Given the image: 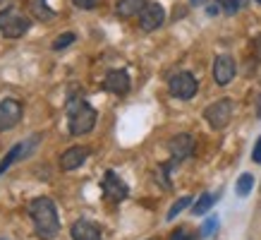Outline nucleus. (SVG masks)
Listing matches in <instances>:
<instances>
[{
	"instance_id": "20",
	"label": "nucleus",
	"mask_w": 261,
	"mask_h": 240,
	"mask_svg": "<svg viewBox=\"0 0 261 240\" xmlns=\"http://www.w3.org/2000/svg\"><path fill=\"white\" fill-rule=\"evenodd\" d=\"M218 5H221L223 12H228V15H235V12H240V10L245 8L247 0H216Z\"/></svg>"
},
{
	"instance_id": "25",
	"label": "nucleus",
	"mask_w": 261,
	"mask_h": 240,
	"mask_svg": "<svg viewBox=\"0 0 261 240\" xmlns=\"http://www.w3.org/2000/svg\"><path fill=\"white\" fill-rule=\"evenodd\" d=\"M252 161L254 163H261V137L256 139V144H254V149H252Z\"/></svg>"
},
{
	"instance_id": "9",
	"label": "nucleus",
	"mask_w": 261,
	"mask_h": 240,
	"mask_svg": "<svg viewBox=\"0 0 261 240\" xmlns=\"http://www.w3.org/2000/svg\"><path fill=\"white\" fill-rule=\"evenodd\" d=\"M238 72V65L232 60V56H218L214 60V82L218 87H228L232 77Z\"/></svg>"
},
{
	"instance_id": "22",
	"label": "nucleus",
	"mask_w": 261,
	"mask_h": 240,
	"mask_svg": "<svg viewBox=\"0 0 261 240\" xmlns=\"http://www.w3.org/2000/svg\"><path fill=\"white\" fill-rule=\"evenodd\" d=\"M74 32H65V34H60L56 41H53V51H65V48L70 46V43H74Z\"/></svg>"
},
{
	"instance_id": "1",
	"label": "nucleus",
	"mask_w": 261,
	"mask_h": 240,
	"mask_svg": "<svg viewBox=\"0 0 261 240\" xmlns=\"http://www.w3.org/2000/svg\"><path fill=\"white\" fill-rule=\"evenodd\" d=\"M29 219H32L36 235L43 240L56 238L58 231H60V219H58L56 202L50 200V197H36V200L29 202Z\"/></svg>"
},
{
	"instance_id": "26",
	"label": "nucleus",
	"mask_w": 261,
	"mask_h": 240,
	"mask_svg": "<svg viewBox=\"0 0 261 240\" xmlns=\"http://www.w3.org/2000/svg\"><path fill=\"white\" fill-rule=\"evenodd\" d=\"M254 46H256V48L261 51V36H256V39H254Z\"/></svg>"
},
{
	"instance_id": "12",
	"label": "nucleus",
	"mask_w": 261,
	"mask_h": 240,
	"mask_svg": "<svg viewBox=\"0 0 261 240\" xmlns=\"http://www.w3.org/2000/svg\"><path fill=\"white\" fill-rule=\"evenodd\" d=\"M89 149L87 147H70V149H65L63 154H60V168L63 171H74V168H80L84 166V161L89 159Z\"/></svg>"
},
{
	"instance_id": "28",
	"label": "nucleus",
	"mask_w": 261,
	"mask_h": 240,
	"mask_svg": "<svg viewBox=\"0 0 261 240\" xmlns=\"http://www.w3.org/2000/svg\"><path fill=\"white\" fill-rule=\"evenodd\" d=\"M256 3H261V0H256Z\"/></svg>"
},
{
	"instance_id": "15",
	"label": "nucleus",
	"mask_w": 261,
	"mask_h": 240,
	"mask_svg": "<svg viewBox=\"0 0 261 240\" xmlns=\"http://www.w3.org/2000/svg\"><path fill=\"white\" fill-rule=\"evenodd\" d=\"M144 5H146L144 0H115V12H118V17L127 19V17L139 15Z\"/></svg>"
},
{
	"instance_id": "6",
	"label": "nucleus",
	"mask_w": 261,
	"mask_h": 240,
	"mask_svg": "<svg viewBox=\"0 0 261 240\" xmlns=\"http://www.w3.org/2000/svg\"><path fill=\"white\" fill-rule=\"evenodd\" d=\"M101 190H103V197L111 202H122L129 197V187H127V183L115 171H106V176L101 180Z\"/></svg>"
},
{
	"instance_id": "27",
	"label": "nucleus",
	"mask_w": 261,
	"mask_h": 240,
	"mask_svg": "<svg viewBox=\"0 0 261 240\" xmlns=\"http://www.w3.org/2000/svg\"><path fill=\"white\" fill-rule=\"evenodd\" d=\"M192 3H194V5H204L206 0H192Z\"/></svg>"
},
{
	"instance_id": "24",
	"label": "nucleus",
	"mask_w": 261,
	"mask_h": 240,
	"mask_svg": "<svg viewBox=\"0 0 261 240\" xmlns=\"http://www.w3.org/2000/svg\"><path fill=\"white\" fill-rule=\"evenodd\" d=\"M72 5L80 10H94L98 5V0H72Z\"/></svg>"
},
{
	"instance_id": "18",
	"label": "nucleus",
	"mask_w": 261,
	"mask_h": 240,
	"mask_svg": "<svg viewBox=\"0 0 261 240\" xmlns=\"http://www.w3.org/2000/svg\"><path fill=\"white\" fill-rule=\"evenodd\" d=\"M254 187V176L252 173H242L238 178V183H235V192H238V197H247Z\"/></svg>"
},
{
	"instance_id": "17",
	"label": "nucleus",
	"mask_w": 261,
	"mask_h": 240,
	"mask_svg": "<svg viewBox=\"0 0 261 240\" xmlns=\"http://www.w3.org/2000/svg\"><path fill=\"white\" fill-rule=\"evenodd\" d=\"M216 197L214 192H204L201 197H199L197 202H194V207H192V211H194V216H204V214H208L211 211V207L216 204Z\"/></svg>"
},
{
	"instance_id": "19",
	"label": "nucleus",
	"mask_w": 261,
	"mask_h": 240,
	"mask_svg": "<svg viewBox=\"0 0 261 240\" xmlns=\"http://www.w3.org/2000/svg\"><path fill=\"white\" fill-rule=\"evenodd\" d=\"M190 204H192V197H190V195H187V197H180V200L175 202L173 207L168 209V216H166V219H168V221H173L175 216H177V214H182V211H185V209L190 207Z\"/></svg>"
},
{
	"instance_id": "7",
	"label": "nucleus",
	"mask_w": 261,
	"mask_h": 240,
	"mask_svg": "<svg viewBox=\"0 0 261 240\" xmlns=\"http://www.w3.org/2000/svg\"><path fill=\"white\" fill-rule=\"evenodd\" d=\"M166 22V10L161 3H146L139 12V27L144 32H156Z\"/></svg>"
},
{
	"instance_id": "11",
	"label": "nucleus",
	"mask_w": 261,
	"mask_h": 240,
	"mask_svg": "<svg viewBox=\"0 0 261 240\" xmlns=\"http://www.w3.org/2000/svg\"><path fill=\"white\" fill-rule=\"evenodd\" d=\"M168 149L173 154L175 161H185L190 159L192 154H194V137L187 135V132H182V135H175L170 142H168Z\"/></svg>"
},
{
	"instance_id": "10",
	"label": "nucleus",
	"mask_w": 261,
	"mask_h": 240,
	"mask_svg": "<svg viewBox=\"0 0 261 240\" xmlns=\"http://www.w3.org/2000/svg\"><path fill=\"white\" fill-rule=\"evenodd\" d=\"M129 87H132V82H129V75L125 70H111L103 80V89L118 96H125L129 91Z\"/></svg>"
},
{
	"instance_id": "13",
	"label": "nucleus",
	"mask_w": 261,
	"mask_h": 240,
	"mask_svg": "<svg viewBox=\"0 0 261 240\" xmlns=\"http://www.w3.org/2000/svg\"><path fill=\"white\" fill-rule=\"evenodd\" d=\"M70 235H72V240H103L101 228H98L94 221H89V219L74 221L70 228Z\"/></svg>"
},
{
	"instance_id": "8",
	"label": "nucleus",
	"mask_w": 261,
	"mask_h": 240,
	"mask_svg": "<svg viewBox=\"0 0 261 240\" xmlns=\"http://www.w3.org/2000/svg\"><path fill=\"white\" fill-rule=\"evenodd\" d=\"M22 104L17 101V99H3L0 101V132H8L12 130L22 120Z\"/></svg>"
},
{
	"instance_id": "5",
	"label": "nucleus",
	"mask_w": 261,
	"mask_h": 240,
	"mask_svg": "<svg viewBox=\"0 0 261 240\" xmlns=\"http://www.w3.org/2000/svg\"><path fill=\"white\" fill-rule=\"evenodd\" d=\"M168 87H170V94H173L175 99L190 101V99H194V94L199 91V82L192 72H177V75L170 77Z\"/></svg>"
},
{
	"instance_id": "2",
	"label": "nucleus",
	"mask_w": 261,
	"mask_h": 240,
	"mask_svg": "<svg viewBox=\"0 0 261 240\" xmlns=\"http://www.w3.org/2000/svg\"><path fill=\"white\" fill-rule=\"evenodd\" d=\"M96 120H98V113L84 99H72L70 104H67V123H70V132L74 137H82V135H87V132H91Z\"/></svg>"
},
{
	"instance_id": "29",
	"label": "nucleus",
	"mask_w": 261,
	"mask_h": 240,
	"mask_svg": "<svg viewBox=\"0 0 261 240\" xmlns=\"http://www.w3.org/2000/svg\"><path fill=\"white\" fill-rule=\"evenodd\" d=\"M0 240H3V238H0Z\"/></svg>"
},
{
	"instance_id": "14",
	"label": "nucleus",
	"mask_w": 261,
	"mask_h": 240,
	"mask_svg": "<svg viewBox=\"0 0 261 240\" xmlns=\"http://www.w3.org/2000/svg\"><path fill=\"white\" fill-rule=\"evenodd\" d=\"M36 139H39V137H32V142H29V144H15V147H12V149L5 154V159L0 161V173H5V171H8V168L12 166L17 159H22V156L29 152V147H32Z\"/></svg>"
},
{
	"instance_id": "4",
	"label": "nucleus",
	"mask_w": 261,
	"mask_h": 240,
	"mask_svg": "<svg viewBox=\"0 0 261 240\" xmlns=\"http://www.w3.org/2000/svg\"><path fill=\"white\" fill-rule=\"evenodd\" d=\"M232 111H235L232 101L230 99H221V101H214L211 106L204 108V120L214 130H223L232 120Z\"/></svg>"
},
{
	"instance_id": "23",
	"label": "nucleus",
	"mask_w": 261,
	"mask_h": 240,
	"mask_svg": "<svg viewBox=\"0 0 261 240\" xmlns=\"http://www.w3.org/2000/svg\"><path fill=\"white\" fill-rule=\"evenodd\" d=\"M170 240H194V235L190 233V228L180 226V228H175V231L170 233Z\"/></svg>"
},
{
	"instance_id": "3",
	"label": "nucleus",
	"mask_w": 261,
	"mask_h": 240,
	"mask_svg": "<svg viewBox=\"0 0 261 240\" xmlns=\"http://www.w3.org/2000/svg\"><path fill=\"white\" fill-rule=\"evenodd\" d=\"M29 17L24 15L22 10L17 8H5L0 12V34L3 36H8V39H19L24 34L29 32Z\"/></svg>"
},
{
	"instance_id": "16",
	"label": "nucleus",
	"mask_w": 261,
	"mask_h": 240,
	"mask_svg": "<svg viewBox=\"0 0 261 240\" xmlns=\"http://www.w3.org/2000/svg\"><path fill=\"white\" fill-rule=\"evenodd\" d=\"M27 8H29L34 19H39V22H48L56 17V12L46 5V0H27Z\"/></svg>"
},
{
	"instance_id": "21",
	"label": "nucleus",
	"mask_w": 261,
	"mask_h": 240,
	"mask_svg": "<svg viewBox=\"0 0 261 240\" xmlns=\"http://www.w3.org/2000/svg\"><path fill=\"white\" fill-rule=\"evenodd\" d=\"M216 231H218V216H208L204 224H201V231H199V235H201V238H211Z\"/></svg>"
}]
</instances>
